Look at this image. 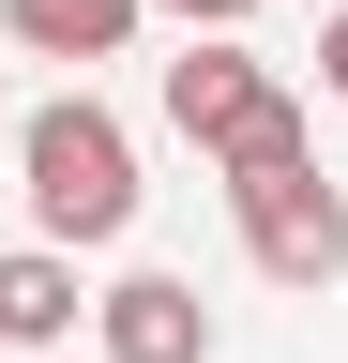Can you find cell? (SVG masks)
<instances>
[{
	"mask_svg": "<svg viewBox=\"0 0 348 363\" xmlns=\"http://www.w3.org/2000/svg\"><path fill=\"white\" fill-rule=\"evenodd\" d=\"M0 167L30 182V227H46L61 257H91V242L137 227V136H121V106H91V91H46Z\"/></svg>",
	"mask_w": 348,
	"mask_h": 363,
	"instance_id": "cell-1",
	"label": "cell"
},
{
	"mask_svg": "<svg viewBox=\"0 0 348 363\" xmlns=\"http://www.w3.org/2000/svg\"><path fill=\"white\" fill-rule=\"evenodd\" d=\"M167 121H182L197 152H212V182H242V167H288V152H318V121H303V91H288L273 61H242L228 30L167 61Z\"/></svg>",
	"mask_w": 348,
	"mask_h": 363,
	"instance_id": "cell-2",
	"label": "cell"
},
{
	"mask_svg": "<svg viewBox=\"0 0 348 363\" xmlns=\"http://www.w3.org/2000/svg\"><path fill=\"white\" fill-rule=\"evenodd\" d=\"M228 212H242V257L273 272V288H333V272H348V197L318 182V152L242 167V182H228Z\"/></svg>",
	"mask_w": 348,
	"mask_h": 363,
	"instance_id": "cell-3",
	"label": "cell"
},
{
	"mask_svg": "<svg viewBox=\"0 0 348 363\" xmlns=\"http://www.w3.org/2000/svg\"><path fill=\"white\" fill-rule=\"evenodd\" d=\"M91 348L106 363H212L197 272H121V288H91Z\"/></svg>",
	"mask_w": 348,
	"mask_h": 363,
	"instance_id": "cell-4",
	"label": "cell"
},
{
	"mask_svg": "<svg viewBox=\"0 0 348 363\" xmlns=\"http://www.w3.org/2000/svg\"><path fill=\"white\" fill-rule=\"evenodd\" d=\"M76 318H91V288L61 242H0V348H61Z\"/></svg>",
	"mask_w": 348,
	"mask_h": 363,
	"instance_id": "cell-5",
	"label": "cell"
},
{
	"mask_svg": "<svg viewBox=\"0 0 348 363\" xmlns=\"http://www.w3.org/2000/svg\"><path fill=\"white\" fill-rule=\"evenodd\" d=\"M137 16H152V0H0V30H16L30 61H121Z\"/></svg>",
	"mask_w": 348,
	"mask_h": 363,
	"instance_id": "cell-6",
	"label": "cell"
},
{
	"mask_svg": "<svg viewBox=\"0 0 348 363\" xmlns=\"http://www.w3.org/2000/svg\"><path fill=\"white\" fill-rule=\"evenodd\" d=\"M152 16H182V30H242L257 0H152Z\"/></svg>",
	"mask_w": 348,
	"mask_h": 363,
	"instance_id": "cell-7",
	"label": "cell"
},
{
	"mask_svg": "<svg viewBox=\"0 0 348 363\" xmlns=\"http://www.w3.org/2000/svg\"><path fill=\"white\" fill-rule=\"evenodd\" d=\"M318 91H348V16H333V30H318Z\"/></svg>",
	"mask_w": 348,
	"mask_h": 363,
	"instance_id": "cell-8",
	"label": "cell"
},
{
	"mask_svg": "<svg viewBox=\"0 0 348 363\" xmlns=\"http://www.w3.org/2000/svg\"><path fill=\"white\" fill-rule=\"evenodd\" d=\"M0 152H16V106H0Z\"/></svg>",
	"mask_w": 348,
	"mask_h": 363,
	"instance_id": "cell-9",
	"label": "cell"
}]
</instances>
